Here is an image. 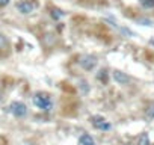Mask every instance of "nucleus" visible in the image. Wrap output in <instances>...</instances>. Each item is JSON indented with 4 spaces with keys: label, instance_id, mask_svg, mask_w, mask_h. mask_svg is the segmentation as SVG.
Listing matches in <instances>:
<instances>
[{
    "label": "nucleus",
    "instance_id": "0eeeda50",
    "mask_svg": "<svg viewBox=\"0 0 154 145\" xmlns=\"http://www.w3.org/2000/svg\"><path fill=\"white\" fill-rule=\"evenodd\" d=\"M79 143H80V145H95V140H94V137L89 136V134H82L80 139H79Z\"/></svg>",
    "mask_w": 154,
    "mask_h": 145
},
{
    "label": "nucleus",
    "instance_id": "20e7f679",
    "mask_svg": "<svg viewBox=\"0 0 154 145\" xmlns=\"http://www.w3.org/2000/svg\"><path fill=\"white\" fill-rule=\"evenodd\" d=\"M17 9H18L21 14H30V12L35 9V3L30 2V0H21V2L17 3Z\"/></svg>",
    "mask_w": 154,
    "mask_h": 145
},
{
    "label": "nucleus",
    "instance_id": "ddd939ff",
    "mask_svg": "<svg viewBox=\"0 0 154 145\" xmlns=\"http://www.w3.org/2000/svg\"><path fill=\"white\" fill-rule=\"evenodd\" d=\"M9 2H11V0H0V6H6Z\"/></svg>",
    "mask_w": 154,
    "mask_h": 145
},
{
    "label": "nucleus",
    "instance_id": "f03ea898",
    "mask_svg": "<svg viewBox=\"0 0 154 145\" xmlns=\"http://www.w3.org/2000/svg\"><path fill=\"white\" fill-rule=\"evenodd\" d=\"M9 110H11L15 116H18V118H21V116H24V115L27 113V107H26V104L21 103V101H12V103L9 104Z\"/></svg>",
    "mask_w": 154,
    "mask_h": 145
},
{
    "label": "nucleus",
    "instance_id": "423d86ee",
    "mask_svg": "<svg viewBox=\"0 0 154 145\" xmlns=\"http://www.w3.org/2000/svg\"><path fill=\"white\" fill-rule=\"evenodd\" d=\"M113 79H115V82H116V83H119V85H127V83L130 82V77L125 74V72L118 71V69H115V71H113Z\"/></svg>",
    "mask_w": 154,
    "mask_h": 145
},
{
    "label": "nucleus",
    "instance_id": "9d476101",
    "mask_svg": "<svg viewBox=\"0 0 154 145\" xmlns=\"http://www.w3.org/2000/svg\"><path fill=\"white\" fill-rule=\"evenodd\" d=\"M62 15H63V12H62L60 9H53V12H51V17L56 18V20H59Z\"/></svg>",
    "mask_w": 154,
    "mask_h": 145
},
{
    "label": "nucleus",
    "instance_id": "4468645a",
    "mask_svg": "<svg viewBox=\"0 0 154 145\" xmlns=\"http://www.w3.org/2000/svg\"><path fill=\"white\" fill-rule=\"evenodd\" d=\"M139 23H143L145 26H151V21H148V20H139Z\"/></svg>",
    "mask_w": 154,
    "mask_h": 145
},
{
    "label": "nucleus",
    "instance_id": "7ed1b4c3",
    "mask_svg": "<svg viewBox=\"0 0 154 145\" xmlns=\"http://www.w3.org/2000/svg\"><path fill=\"white\" fill-rule=\"evenodd\" d=\"M91 122H92V125L95 127V128H98V130H110V122L109 121H106L103 116H100V115H97V116H92L91 118Z\"/></svg>",
    "mask_w": 154,
    "mask_h": 145
},
{
    "label": "nucleus",
    "instance_id": "6e6552de",
    "mask_svg": "<svg viewBox=\"0 0 154 145\" xmlns=\"http://www.w3.org/2000/svg\"><path fill=\"white\" fill-rule=\"evenodd\" d=\"M137 145H149V137H148L146 133H142L140 134V137L137 140Z\"/></svg>",
    "mask_w": 154,
    "mask_h": 145
},
{
    "label": "nucleus",
    "instance_id": "39448f33",
    "mask_svg": "<svg viewBox=\"0 0 154 145\" xmlns=\"http://www.w3.org/2000/svg\"><path fill=\"white\" fill-rule=\"evenodd\" d=\"M95 63H97V59L94 57V56H83L82 59H80V65L85 68V69H92L94 66H95Z\"/></svg>",
    "mask_w": 154,
    "mask_h": 145
},
{
    "label": "nucleus",
    "instance_id": "9b49d317",
    "mask_svg": "<svg viewBox=\"0 0 154 145\" xmlns=\"http://www.w3.org/2000/svg\"><path fill=\"white\" fill-rule=\"evenodd\" d=\"M6 42H8V41H6V36H5L3 33H0V47H5Z\"/></svg>",
    "mask_w": 154,
    "mask_h": 145
},
{
    "label": "nucleus",
    "instance_id": "1a4fd4ad",
    "mask_svg": "<svg viewBox=\"0 0 154 145\" xmlns=\"http://www.w3.org/2000/svg\"><path fill=\"white\" fill-rule=\"evenodd\" d=\"M140 3L143 8H154V0H142Z\"/></svg>",
    "mask_w": 154,
    "mask_h": 145
},
{
    "label": "nucleus",
    "instance_id": "f257e3e1",
    "mask_svg": "<svg viewBox=\"0 0 154 145\" xmlns=\"http://www.w3.org/2000/svg\"><path fill=\"white\" fill-rule=\"evenodd\" d=\"M33 104L38 109H42V110H50L53 107L51 98L48 95H45V94H35L33 95Z\"/></svg>",
    "mask_w": 154,
    "mask_h": 145
},
{
    "label": "nucleus",
    "instance_id": "f8f14e48",
    "mask_svg": "<svg viewBox=\"0 0 154 145\" xmlns=\"http://www.w3.org/2000/svg\"><path fill=\"white\" fill-rule=\"evenodd\" d=\"M146 116H148V118H154V106H151V107L146 110Z\"/></svg>",
    "mask_w": 154,
    "mask_h": 145
}]
</instances>
